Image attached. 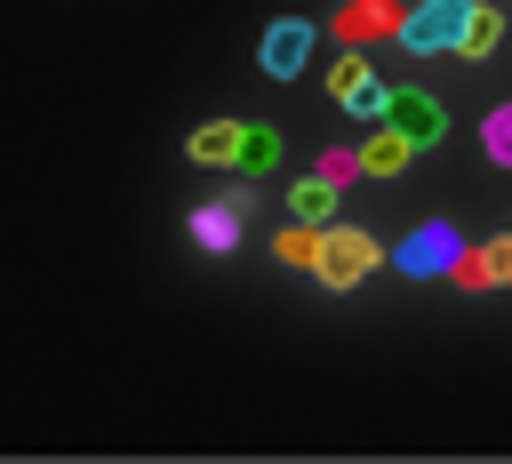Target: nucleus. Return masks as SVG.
<instances>
[{"mask_svg": "<svg viewBox=\"0 0 512 464\" xmlns=\"http://www.w3.org/2000/svg\"><path fill=\"white\" fill-rule=\"evenodd\" d=\"M472 8L480 0H416V8H400V48L408 56H464Z\"/></svg>", "mask_w": 512, "mask_h": 464, "instance_id": "f257e3e1", "label": "nucleus"}, {"mask_svg": "<svg viewBox=\"0 0 512 464\" xmlns=\"http://www.w3.org/2000/svg\"><path fill=\"white\" fill-rule=\"evenodd\" d=\"M376 264H384V240H368V232H352V224H328V232H320V264H312V272H320L328 288H352V280H368Z\"/></svg>", "mask_w": 512, "mask_h": 464, "instance_id": "f03ea898", "label": "nucleus"}, {"mask_svg": "<svg viewBox=\"0 0 512 464\" xmlns=\"http://www.w3.org/2000/svg\"><path fill=\"white\" fill-rule=\"evenodd\" d=\"M456 256H464V240H456L448 224H416V232L392 248V264H400L408 280H440V272H456Z\"/></svg>", "mask_w": 512, "mask_h": 464, "instance_id": "7ed1b4c3", "label": "nucleus"}, {"mask_svg": "<svg viewBox=\"0 0 512 464\" xmlns=\"http://www.w3.org/2000/svg\"><path fill=\"white\" fill-rule=\"evenodd\" d=\"M328 96L344 104V112H360V120H384V104H392V88L368 72V56L352 48V56H336V72H328Z\"/></svg>", "mask_w": 512, "mask_h": 464, "instance_id": "20e7f679", "label": "nucleus"}, {"mask_svg": "<svg viewBox=\"0 0 512 464\" xmlns=\"http://www.w3.org/2000/svg\"><path fill=\"white\" fill-rule=\"evenodd\" d=\"M384 120H392V128H400V136H408L416 152L448 136V104H440V96H424V88H392V104H384Z\"/></svg>", "mask_w": 512, "mask_h": 464, "instance_id": "39448f33", "label": "nucleus"}, {"mask_svg": "<svg viewBox=\"0 0 512 464\" xmlns=\"http://www.w3.org/2000/svg\"><path fill=\"white\" fill-rule=\"evenodd\" d=\"M256 64H264L272 80H296V72L312 64V24H304V16H280V24L264 32V48H256Z\"/></svg>", "mask_w": 512, "mask_h": 464, "instance_id": "423d86ee", "label": "nucleus"}, {"mask_svg": "<svg viewBox=\"0 0 512 464\" xmlns=\"http://www.w3.org/2000/svg\"><path fill=\"white\" fill-rule=\"evenodd\" d=\"M456 280H464V288H512V232L464 248V256H456Z\"/></svg>", "mask_w": 512, "mask_h": 464, "instance_id": "0eeeda50", "label": "nucleus"}, {"mask_svg": "<svg viewBox=\"0 0 512 464\" xmlns=\"http://www.w3.org/2000/svg\"><path fill=\"white\" fill-rule=\"evenodd\" d=\"M240 120H208V128H192V160L200 168H240Z\"/></svg>", "mask_w": 512, "mask_h": 464, "instance_id": "6e6552de", "label": "nucleus"}, {"mask_svg": "<svg viewBox=\"0 0 512 464\" xmlns=\"http://www.w3.org/2000/svg\"><path fill=\"white\" fill-rule=\"evenodd\" d=\"M408 160H416V144H408V136L392 128V120H376V136L360 144V168H368V176H400Z\"/></svg>", "mask_w": 512, "mask_h": 464, "instance_id": "1a4fd4ad", "label": "nucleus"}, {"mask_svg": "<svg viewBox=\"0 0 512 464\" xmlns=\"http://www.w3.org/2000/svg\"><path fill=\"white\" fill-rule=\"evenodd\" d=\"M192 240H200L208 256H224V248L240 240V200H216V208H192Z\"/></svg>", "mask_w": 512, "mask_h": 464, "instance_id": "9d476101", "label": "nucleus"}, {"mask_svg": "<svg viewBox=\"0 0 512 464\" xmlns=\"http://www.w3.org/2000/svg\"><path fill=\"white\" fill-rule=\"evenodd\" d=\"M336 32H344V40H376V32H400V8H392V0H352V8L336 16Z\"/></svg>", "mask_w": 512, "mask_h": 464, "instance_id": "9b49d317", "label": "nucleus"}, {"mask_svg": "<svg viewBox=\"0 0 512 464\" xmlns=\"http://www.w3.org/2000/svg\"><path fill=\"white\" fill-rule=\"evenodd\" d=\"M336 192H344L336 176H304V184L288 192V216H304V224H328V216H336Z\"/></svg>", "mask_w": 512, "mask_h": 464, "instance_id": "f8f14e48", "label": "nucleus"}, {"mask_svg": "<svg viewBox=\"0 0 512 464\" xmlns=\"http://www.w3.org/2000/svg\"><path fill=\"white\" fill-rule=\"evenodd\" d=\"M320 232H328V224H304V216H296V224L272 240V248H280V264H304V272H312V264H320Z\"/></svg>", "mask_w": 512, "mask_h": 464, "instance_id": "ddd939ff", "label": "nucleus"}, {"mask_svg": "<svg viewBox=\"0 0 512 464\" xmlns=\"http://www.w3.org/2000/svg\"><path fill=\"white\" fill-rule=\"evenodd\" d=\"M496 40H504V16H496V8H472V32H464V56L480 64V56H496Z\"/></svg>", "mask_w": 512, "mask_h": 464, "instance_id": "4468645a", "label": "nucleus"}, {"mask_svg": "<svg viewBox=\"0 0 512 464\" xmlns=\"http://www.w3.org/2000/svg\"><path fill=\"white\" fill-rule=\"evenodd\" d=\"M480 144H488V160H496V168H512V104H496V112L480 120Z\"/></svg>", "mask_w": 512, "mask_h": 464, "instance_id": "2eb2a0df", "label": "nucleus"}, {"mask_svg": "<svg viewBox=\"0 0 512 464\" xmlns=\"http://www.w3.org/2000/svg\"><path fill=\"white\" fill-rule=\"evenodd\" d=\"M272 160H280V136H272V128H248V136H240V168L256 176V168H272Z\"/></svg>", "mask_w": 512, "mask_h": 464, "instance_id": "dca6fc26", "label": "nucleus"}, {"mask_svg": "<svg viewBox=\"0 0 512 464\" xmlns=\"http://www.w3.org/2000/svg\"><path fill=\"white\" fill-rule=\"evenodd\" d=\"M320 176H336V184H352V176H368V168H360V152H328V160H320Z\"/></svg>", "mask_w": 512, "mask_h": 464, "instance_id": "f3484780", "label": "nucleus"}]
</instances>
